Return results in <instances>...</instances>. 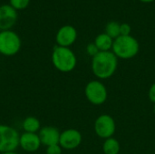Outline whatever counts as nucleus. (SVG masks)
Returning <instances> with one entry per match:
<instances>
[{"label":"nucleus","mask_w":155,"mask_h":154,"mask_svg":"<svg viewBox=\"0 0 155 154\" xmlns=\"http://www.w3.org/2000/svg\"><path fill=\"white\" fill-rule=\"evenodd\" d=\"M120 25L116 21H110L105 25V34H108L114 40L121 35L120 34Z\"/></svg>","instance_id":"dca6fc26"},{"label":"nucleus","mask_w":155,"mask_h":154,"mask_svg":"<svg viewBox=\"0 0 155 154\" xmlns=\"http://www.w3.org/2000/svg\"><path fill=\"white\" fill-rule=\"evenodd\" d=\"M0 154H18V153H16L15 152H4V153H0Z\"/></svg>","instance_id":"5701e85b"},{"label":"nucleus","mask_w":155,"mask_h":154,"mask_svg":"<svg viewBox=\"0 0 155 154\" xmlns=\"http://www.w3.org/2000/svg\"><path fill=\"white\" fill-rule=\"evenodd\" d=\"M20 36L13 30L0 31V54L5 56L15 55L21 49Z\"/></svg>","instance_id":"20e7f679"},{"label":"nucleus","mask_w":155,"mask_h":154,"mask_svg":"<svg viewBox=\"0 0 155 154\" xmlns=\"http://www.w3.org/2000/svg\"><path fill=\"white\" fill-rule=\"evenodd\" d=\"M42 143L38 133H23L20 134L19 147L26 152H35L39 150Z\"/></svg>","instance_id":"9b49d317"},{"label":"nucleus","mask_w":155,"mask_h":154,"mask_svg":"<svg viewBox=\"0 0 155 154\" xmlns=\"http://www.w3.org/2000/svg\"><path fill=\"white\" fill-rule=\"evenodd\" d=\"M118 58L112 51L99 52L92 59V71L98 79H108L114 74Z\"/></svg>","instance_id":"f257e3e1"},{"label":"nucleus","mask_w":155,"mask_h":154,"mask_svg":"<svg viewBox=\"0 0 155 154\" xmlns=\"http://www.w3.org/2000/svg\"><path fill=\"white\" fill-rule=\"evenodd\" d=\"M131 31H132V28H131V25L127 23H123L120 25V34L121 35H131Z\"/></svg>","instance_id":"aec40b11"},{"label":"nucleus","mask_w":155,"mask_h":154,"mask_svg":"<svg viewBox=\"0 0 155 154\" xmlns=\"http://www.w3.org/2000/svg\"><path fill=\"white\" fill-rule=\"evenodd\" d=\"M99 52H100V51L98 50V48H97V46L94 44V43H91V44H87V46H86V53H87L88 55L94 57V56H95Z\"/></svg>","instance_id":"6ab92c4d"},{"label":"nucleus","mask_w":155,"mask_h":154,"mask_svg":"<svg viewBox=\"0 0 155 154\" xmlns=\"http://www.w3.org/2000/svg\"><path fill=\"white\" fill-rule=\"evenodd\" d=\"M139 1H141L143 3H151V2H153L154 0H139Z\"/></svg>","instance_id":"4be33fe9"},{"label":"nucleus","mask_w":155,"mask_h":154,"mask_svg":"<svg viewBox=\"0 0 155 154\" xmlns=\"http://www.w3.org/2000/svg\"><path fill=\"white\" fill-rule=\"evenodd\" d=\"M153 111H154V113H155V103H154V108H153Z\"/></svg>","instance_id":"b1692460"},{"label":"nucleus","mask_w":155,"mask_h":154,"mask_svg":"<svg viewBox=\"0 0 155 154\" xmlns=\"http://www.w3.org/2000/svg\"><path fill=\"white\" fill-rule=\"evenodd\" d=\"M52 63L59 72L69 73L75 68L77 59L75 54L69 47L56 45L52 53Z\"/></svg>","instance_id":"f03ea898"},{"label":"nucleus","mask_w":155,"mask_h":154,"mask_svg":"<svg viewBox=\"0 0 155 154\" xmlns=\"http://www.w3.org/2000/svg\"><path fill=\"white\" fill-rule=\"evenodd\" d=\"M77 38L76 29L70 25H64L59 28L55 35V41L57 45L63 47H70Z\"/></svg>","instance_id":"1a4fd4ad"},{"label":"nucleus","mask_w":155,"mask_h":154,"mask_svg":"<svg viewBox=\"0 0 155 154\" xmlns=\"http://www.w3.org/2000/svg\"><path fill=\"white\" fill-rule=\"evenodd\" d=\"M60 134L61 133L59 132V130L54 126H45L41 128L38 132L42 145H45L46 147L59 144Z\"/></svg>","instance_id":"f8f14e48"},{"label":"nucleus","mask_w":155,"mask_h":154,"mask_svg":"<svg viewBox=\"0 0 155 154\" xmlns=\"http://www.w3.org/2000/svg\"><path fill=\"white\" fill-rule=\"evenodd\" d=\"M62 147L59 144H54V145H51L46 147V154H62Z\"/></svg>","instance_id":"a211bd4d"},{"label":"nucleus","mask_w":155,"mask_h":154,"mask_svg":"<svg viewBox=\"0 0 155 154\" xmlns=\"http://www.w3.org/2000/svg\"><path fill=\"white\" fill-rule=\"evenodd\" d=\"M148 97H149V100L155 103V83H153L150 89H149V92H148Z\"/></svg>","instance_id":"412c9836"},{"label":"nucleus","mask_w":155,"mask_h":154,"mask_svg":"<svg viewBox=\"0 0 155 154\" xmlns=\"http://www.w3.org/2000/svg\"><path fill=\"white\" fill-rule=\"evenodd\" d=\"M22 128L25 133H37V132H39L41 129V123L36 117L28 116L25 118V120L23 121Z\"/></svg>","instance_id":"4468645a"},{"label":"nucleus","mask_w":155,"mask_h":154,"mask_svg":"<svg viewBox=\"0 0 155 154\" xmlns=\"http://www.w3.org/2000/svg\"><path fill=\"white\" fill-rule=\"evenodd\" d=\"M84 94L89 103L94 105H102L104 104L108 97V92L105 85L97 80L90 81L85 88Z\"/></svg>","instance_id":"423d86ee"},{"label":"nucleus","mask_w":155,"mask_h":154,"mask_svg":"<svg viewBox=\"0 0 155 154\" xmlns=\"http://www.w3.org/2000/svg\"><path fill=\"white\" fill-rule=\"evenodd\" d=\"M120 150V143L114 137L106 139L103 144V151L104 154H119Z\"/></svg>","instance_id":"2eb2a0df"},{"label":"nucleus","mask_w":155,"mask_h":154,"mask_svg":"<svg viewBox=\"0 0 155 154\" xmlns=\"http://www.w3.org/2000/svg\"><path fill=\"white\" fill-rule=\"evenodd\" d=\"M83 141L81 133L76 129H67L61 133L59 145L64 150H74L80 146Z\"/></svg>","instance_id":"6e6552de"},{"label":"nucleus","mask_w":155,"mask_h":154,"mask_svg":"<svg viewBox=\"0 0 155 154\" xmlns=\"http://www.w3.org/2000/svg\"><path fill=\"white\" fill-rule=\"evenodd\" d=\"M94 132L96 135L102 139L113 137L116 130L114 119L109 114H102L94 122Z\"/></svg>","instance_id":"0eeeda50"},{"label":"nucleus","mask_w":155,"mask_h":154,"mask_svg":"<svg viewBox=\"0 0 155 154\" xmlns=\"http://www.w3.org/2000/svg\"><path fill=\"white\" fill-rule=\"evenodd\" d=\"M30 4V0H9V5L15 10L25 9Z\"/></svg>","instance_id":"f3484780"},{"label":"nucleus","mask_w":155,"mask_h":154,"mask_svg":"<svg viewBox=\"0 0 155 154\" xmlns=\"http://www.w3.org/2000/svg\"><path fill=\"white\" fill-rule=\"evenodd\" d=\"M19 133L12 126L0 124V153L15 152L19 147Z\"/></svg>","instance_id":"39448f33"},{"label":"nucleus","mask_w":155,"mask_h":154,"mask_svg":"<svg viewBox=\"0 0 155 154\" xmlns=\"http://www.w3.org/2000/svg\"><path fill=\"white\" fill-rule=\"evenodd\" d=\"M140 49L138 41L132 35H120L114 40L112 52L120 59H131L134 57Z\"/></svg>","instance_id":"7ed1b4c3"},{"label":"nucleus","mask_w":155,"mask_h":154,"mask_svg":"<svg viewBox=\"0 0 155 154\" xmlns=\"http://www.w3.org/2000/svg\"><path fill=\"white\" fill-rule=\"evenodd\" d=\"M94 44L97 46L100 52H107L111 51L114 44V39L111 38L105 33L98 34L94 39Z\"/></svg>","instance_id":"ddd939ff"},{"label":"nucleus","mask_w":155,"mask_h":154,"mask_svg":"<svg viewBox=\"0 0 155 154\" xmlns=\"http://www.w3.org/2000/svg\"><path fill=\"white\" fill-rule=\"evenodd\" d=\"M17 20V12L10 5H0V31L11 30Z\"/></svg>","instance_id":"9d476101"}]
</instances>
